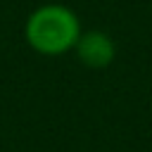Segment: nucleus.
<instances>
[{
    "label": "nucleus",
    "instance_id": "f257e3e1",
    "mask_svg": "<svg viewBox=\"0 0 152 152\" xmlns=\"http://www.w3.org/2000/svg\"><path fill=\"white\" fill-rule=\"evenodd\" d=\"M81 19L62 2H48L36 7L24 24V38L28 48L45 57H59L76 48L81 38Z\"/></svg>",
    "mask_w": 152,
    "mask_h": 152
},
{
    "label": "nucleus",
    "instance_id": "f03ea898",
    "mask_svg": "<svg viewBox=\"0 0 152 152\" xmlns=\"http://www.w3.org/2000/svg\"><path fill=\"white\" fill-rule=\"evenodd\" d=\"M78 62L88 69H107L114 57H116V43L109 33L104 31H97V28H90V31H83L76 48H74Z\"/></svg>",
    "mask_w": 152,
    "mask_h": 152
}]
</instances>
